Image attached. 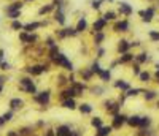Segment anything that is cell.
Segmentation results:
<instances>
[{
  "instance_id": "26",
  "label": "cell",
  "mask_w": 159,
  "mask_h": 136,
  "mask_svg": "<svg viewBox=\"0 0 159 136\" xmlns=\"http://www.w3.org/2000/svg\"><path fill=\"white\" fill-rule=\"evenodd\" d=\"M113 85H115V89H119L121 92H126V90L130 89V84H129L126 79H116V81L113 82Z\"/></svg>"
},
{
  "instance_id": "5",
  "label": "cell",
  "mask_w": 159,
  "mask_h": 136,
  "mask_svg": "<svg viewBox=\"0 0 159 136\" xmlns=\"http://www.w3.org/2000/svg\"><path fill=\"white\" fill-rule=\"evenodd\" d=\"M107 27H108V22H107V21L103 19L102 16H97V18L92 21V24H91V33L105 32V30H107Z\"/></svg>"
},
{
  "instance_id": "8",
  "label": "cell",
  "mask_w": 159,
  "mask_h": 136,
  "mask_svg": "<svg viewBox=\"0 0 159 136\" xmlns=\"http://www.w3.org/2000/svg\"><path fill=\"white\" fill-rule=\"evenodd\" d=\"M53 21L59 27H65L67 25V11H64V10H54V13H53Z\"/></svg>"
},
{
  "instance_id": "6",
  "label": "cell",
  "mask_w": 159,
  "mask_h": 136,
  "mask_svg": "<svg viewBox=\"0 0 159 136\" xmlns=\"http://www.w3.org/2000/svg\"><path fill=\"white\" fill-rule=\"evenodd\" d=\"M126 122H127V116L118 112V114H115L113 119H112V128L113 130H121V128L126 125Z\"/></svg>"
},
{
  "instance_id": "51",
  "label": "cell",
  "mask_w": 159,
  "mask_h": 136,
  "mask_svg": "<svg viewBox=\"0 0 159 136\" xmlns=\"http://www.w3.org/2000/svg\"><path fill=\"white\" fill-rule=\"evenodd\" d=\"M45 136H56V131H54V130H48Z\"/></svg>"
},
{
  "instance_id": "37",
  "label": "cell",
  "mask_w": 159,
  "mask_h": 136,
  "mask_svg": "<svg viewBox=\"0 0 159 136\" xmlns=\"http://www.w3.org/2000/svg\"><path fill=\"white\" fill-rule=\"evenodd\" d=\"M5 13H6V16L13 21L19 19V16H21V10H5Z\"/></svg>"
},
{
  "instance_id": "23",
  "label": "cell",
  "mask_w": 159,
  "mask_h": 136,
  "mask_svg": "<svg viewBox=\"0 0 159 136\" xmlns=\"http://www.w3.org/2000/svg\"><path fill=\"white\" fill-rule=\"evenodd\" d=\"M60 104H62V108L70 109V111L78 109V104H77V101H75V98H65V100H62V101H60Z\"/></svg>"
},
{
  "instance_id": "43",
  "label": "cell",
  "mask_w": 159,
  "mask_h": 136,
  "mask_svg": "<svg viewBox=\"0 0 159 136\" xmlns=\"http://www.w3.org/2000/svg\"><path fill=\"white\" fill-rule=\"evenodd\" d=\"M107 54V49L103 48V46H99V48H95V59H103Z\"/></svg>"
},
{
  "instance_id": "12",
  "label": "cell",
  "mask_w": 159,
  "mask_h": 136,
  "mask_svg": "<svg viewBox=\"0 0 159 136\" xmlns=\"http://www.w3.org/2000/svg\"><path fill=\"white\" fill-rule=\"evenodd\" d=\"M77 75L80 76V79L83 81V82H89L92 79V78L95 76L94 73H92V70L89 68V67H85V68H80L78 71H77Z\"/></svg>"
},
{
  "instance_id": "50",
  "label": "cell",
  "mask_w": 159,
  "mask_h": 136,
  "mask_svg": "<svg viewBox=\"0 0 159 136\" xmlns=\"http://www.w3.org/2000/svg\"><path fill=\"white\" fill-rule=\"evenodd\" d=\"M0 67H2V70H10V63L2 62V63H0Z\"/></svg>"
},
{
  "instance_id": "30",
  "label": "cell",
  "mask_w": 159,
  "mask_h": 136,
  "mask_svg": "<svg viewBox=\"0 0 159 136\" xmlns=\"http://www.w3.org/2000/svg\"><path fill=\"white\" fill-rule=\"evenodd\" d=\"M78 111L81 114H91L92 112V104L91 103H81V104H78Z\"/></svg>"
},
{
  "instance_id": "48",
  "label": "cell",
  "mask_w": 159,
  "mask_h": 136,
  "mask_svg": "<svg viewBox=\"0 0 159 136\" xmlns=\"http://www.w3.org/2000/svg\"><path fill=\"white\" fill-rule=\"evenodd\" d=\"M11 117H13V112H6V114H3V116L0 117V127H2L5 122H8V120H11Z\"/></svg>"
},
{
  "instance_id": "4",
  "label": "cell",
  "mask_w": 159,
  "mask_h": 136,
  "mask_svg": "<svg viewBox=\"0 0 159 136\" xmlns=\"http://www.w3.org/2000/svg\"><path fill=\"white\" fill-rule=\"evenodd\" d=\"M130 27H132V24H130V21L127 18H121L118 21H115L112 25L115 33H127V32H130Z\"/></svg>"
},
{
  "instance_id": "15",
  "label": "cell",
  "mask_w": 159,
  "mask_h": 136,
  "mask_svg": "<svg viewBox=\"0 0 159 136\" xmlns=\"http://www.w3.org/2000/svg\"><path fill=\"white\" fill-rule=\"evenodd\" d=\"M100 16H102L103 19H105L108 24H110V22L113 24L115 21H118V19H119V14H118V11H116V10H112V8L105 10V11H103V13L100 14Z\"/></svg>"
},
{
  "instance_id": "17",
  "label": "cell",
  "mask_w": 159,
  "mask_h": 136,
  "mask_svg": "<svg viewBox=\"0 0 159 136\" xmlns=\"http://www.w3.org/2000/svg\"><path fill=\"white\" fill-rule=\"evenodd\" d=\"M135 60V54L132 51H129L126 54H121L118 57V62H119V65H129V63H134Z\"/></svg>"
},
{
  "instance_id": "11",
  "label": "cell",
  "mask_w": 159,
  "mask_h": 136,
  "mask_svg": "<svg viewBox=\"0 0 159 136\" xmlns=\"http://www.w3.org/2000/svg\"><path fill=\"white\" fill-rule=\"evenodd\" d=\"M45 25H48V21H33V22L26 24L22 30H24V32H29V33H33L35 30H38V28L45 27Z\"/></svg>"
},
{
  "instance_id": "58",
  "label": "cell",
  "mask_w": 159,
  "mask_h": 136,
  "mask_svg": "<svg viewBox=\"0 0 159 136\" xmlns=\"http://www.w3.org/2000/svg\"><path fill=\"white\" fill-rule=\"evenodd\" d=\"M0 63H2V57H0Z\"/></svg>"
},
{
  "instance_id": "56",
  "label": "cell",
  "mask_w": 159,
  "mask_h": 136,
  "mask_svg": "<svg viewBox=\"0 0 159 136\" xmlns=\"http://www.w3.org/2000/svg\"><path fill=\"white\" fill-rule=\"evenodd\" d=\"M26 2H35V0H26Z\"/></svg>"
},
{
  "instance_id": "46",
  "label": "cell",
  "mask_w": 159,
  "mask_h": 136,
  "mask_svg": "<svg viewBox=\"0 0 159 136\" xmlns=\"http://www.w3.org/2000/svg\"><path fill=\"white\" fill-rule=\"evenodd\" d=\"M54 45H57V41H56V38H54V37H48V38L45 40V48H46V49L51 48V46H54Z\"/></svg>"
},
{
  "instance_id": "7",
  "label": "cell",
  "mask_w": 159,
  "mask_h": 136,
  "mask_svg": "<svg viewBox=\"0 0 159 136\" xmlns=\"http://www.w3.org/2000/svg\"><path fill=\"white\" fill-rule=\"evenodd\" d=\"M19 85L24 92H27V94H33V95L37 94V87H35V84H33V81L30 78H22V79L19 81Z\"/></svg>"
},
{
  "instance_id": "42",
  "label": "cell",
  "mask_w": 159,
  "mask_h": 136,
  "mask_svg": "<svg viewBox=\"0 0 159 136\" xmlns=\"http://www.w3.org/2000/svg\"><path fill=\"white\" fill-rule=\"evenodd\" d=\"M91 125L97 130V128H100V127H103V120H102V117H99V116H95V117H92L91 119Z\"/></svg>"
},
{
  "instance_id": "39",
  "label": "cell",
  "mask_w": 159,
  "mask_h": 136,
  "mask_svg": "<svg viewBox=\"0 0 159 136\" xmlns=\"http://www.w3.org/2000/svg\"><path fill=\"white\" fill-rule=\"evenodd\" d=\"M22 104H24V101L21 98H13L11 101H10L11 109H21V108H22Z\"/></svg>"
},
{
  "instance_id": "40",
  "label": "cell",
  "mask_w": 159,
  "mask_h": 136,
  "mask_svg": "<svg viewBox=\"0 0 159 136\" xmlns=\"http://www.w3.org/2000/svg\"><path fill=\"white\" fill-rule=\"evenodd\" d=\"M105 2H107V0H92V2L89 3V5H91V10H94V11H100L102 5L105 3Z\"/></svg>"
},
{
  "instance_id": "34",
  "label": "cell",
  "mask_w": 159,
  "mask_h": 136,
  "mask_svg": "<svg viewBox=\"0 0 159 136\" xmlns=\"http://www.w3.org/2000/svg\"><path fill=\"white\" fill-rule=\"evenodd\" d=\"M54 37L57 40H67V32H65V27H60L54 30Z\"/></svg>"
},
{
  "instance_id": "2",
  "label": "cell",
  "mask_w": 159,
  "mask_h": 136,
  "mask_svg": "<svg viewBox=\"0 0 159 136\" xmlns=\"http://www.w3.org/2000/svg\"><path fill=\"white\" fill-rule=\"evenodd\" d=\"M53 63H54V65H57V67H60V68H64L65 71H70V73H73V71H75L73 62L68 59V57H67L64 52H59V54L56 55V59L53 60Z\"/></svg>"
},
{
  "instance_id": "38",
  "label": "cell",
  "mask_w": 159,
  "mask_h": 136,
  "mask_svg": "<svg viewBox=\"0 0 159 136\" xmlns=\"http://www.w3.org/2000/svg\"><path fill=\"white\" fill-rule=\"evenodd\" d=\"M153 120H151L150 116H142V120H140V128H150Z\"/></svg>"
},
{
  "instance_id": "49",
  "label": "cell",
  "mask_w": 159,
  "mask_h": 136,
  "mask_svg": "<svg viewBox=\"0 0 159 136\" xmlns=\"http://www.w3.org/2000/svg\"><path fill=\"white\" fill-rule=\"evenodd\" d=\"M130 46H132V48H140L142 46V41L140 40H132V41H130Z\"/></svg>"
},
{
  "instance_id": "20",
  "label": "cell",
  "mask_w": 159,
  "mask_h": 136,
  "mask_svg": "<svg viewBox=\"0 0 159 136\" xmlns=\"http://www.w3.org/2000/svg\"><path fill=\"white\" fill-rule=\"evenodd\" d=\"M97 78H99V81L102 84H108L110 81H112V70H110V68H103L100 73L97 75Z\"/></svg>"
},
{
  "instance_id": "44",
  "label": "cell",
  "mask_w": 159,
  "mask_h": 136,
  "mask_svg": "<svg viewBox=\"0 0 159 136\" xmlns=\"http://www.w3.org/2000/svg\"><path fill=\"white\" fill-rule=\"evenodd\" d=\"M91 92H92V95H97V97H100V95H103V94H105V87H100V85H95V87H91Z\"/></svg>"
},
{
  "instance_id": "1",
  "label": "cell",
  "mask_w": 159,
  "mask_h": 136,
  "mask_svg": "<svg viewBox=\"0 0 159 136\" xmlns=\"http://www.w3.org/2000/svg\"><path fill=\"white\" fill-rule=\"evenodd\" d=\"M137 14H139V18L142 19L143 24H151L154 21V18L157 16V6L151 3V5L147 6V8L139 10V11H137Z\"/></svg>"
},
{
  "instance_id": "10",
  "label": "cell",
  "mask_w": 159,
  "mask_h": 136,
  "mask_svg": "<svg viewBox=\"0 0 159 136\" xmlns=\"http://www.w3.org/2000/svg\"><path fill=\"white\" fill-rule=\"evenodd\" d=\"M19 40L24 43V45H33V43L38 41V35L37 33H29V32H21L19 33Z\"/></svg>"
},
{
  "instance_id": "33",
  "label": "cell",
  "mask_w": 159,
  "mask_h": 136,
  "mask_svg": "<svg viewBox=\"0 0 159 136\" xmlns=\"http://www.w3.org/2000/svg\"><path fill=\"white\" fill-rule=\"evenodd\" d=\"M65 32H67V38H77L80 35L77 32V28H75V25H65Z\"/></svg>"
},
{
  "instance_id": "16",
  "label": "cell",
  "mask_w": 159,
  "mask_h": 136,
  "mask_svg": "<svg viewBox=\"0 0 159 136\" xmlns=\"http://www.w3.org/2000/svg\"><path fill=\"white\" fill-rule=\"evenodd\" d=\"M26 70H27V73L32 75V76H40L50 68H48V65H32V67H27Z\"/></svg>"
},
{
  "instance_id": "27",
  "label": "cell",
  "mask_w": 159,
  "mask_h": 136,
  "mask_svg": "<svg viewBox=\"0 0 159 136\" xmlns=\"http://www.w3.org/2000/svg\"><path fill=\"white\" fill-rule=\"evenodd\" d=\"M113 131L112 125H103L100 128H97V131H95V136H110Z\"/></svg>"
},
{
  "instance_id": "32",
  "label": "cell",
  "mask_w": 159,
  "mask_h": 136,
  "mask_svg": "<svg viewBox=\"0 0 159 136\" xmlns=\"http://www.w3.org/2000/svg\"><path fill=\"white\" fill-rule=\"evenodd\" d=\"M143 98L147 101H153V100L157 98V92L156 90H143Z\"/></svg>"
},
{
  "instance_id": "9",
  "label": "cell",
  "mask_w": 159,
  "mask_h": 136,
  "mask_svg": "<svg viewBox=\"0 0 159 136\" xmlns=\"http://www.w3.org/2000/svg\"><path fill=\"white\" fill-rule=\"evenodd\" d=\"M130 49H132V46H130V41L127 38H119L118 43H116V52H118L119 55L129 52Z\"/></svg>"
},
{
  "instance_id": "31",
  "label": "cell",
  "mask_w": 159,
  "mask_h": 136,
  "mask_svg": "<svg viewBox=\"0 0 159 136\" xmlns=\"http://www.w3.org/2000/svg\"><path fill=\"white\" fill-rule=\"evenodd\" d=\"M151 73L150 71H142V73L139 75V81L142 82V84H148V82H151Z\"/></svg>"
},
{
  "instance_id": "22",
  "label": "cell",
  "mask_w": 159,
  "mask_h": 136,
  "mask_svg": "<svg viewBox=\"0 0 159 136\" xmlns=\"http://www.w3.org/2000/svg\"><path fill=\"white\" fill-rule=\"evenodd\" d=\"M72 89L75 90L77 97H81V95L86 92V89H88V87H86V84L83 82V81H77V82H73V84H72Z\"/></svg>"
},
{
  "instance_id": "47",
  "label": "cell",
  "mask_w": 159,
  "mask_h": 136,
  "mask_svg": "<svg viewBox=\"0 0 159 136\" xmlns=\"http://www.w3.org/2000/svg\"><path fill=\"white\" fill-rule=\"evenodd\" d=\"M142 73V65H139V63H132V75L134 76H137V78H139V75Z\"/></svg>"
},
{
  "instance_id": "21",
  "label": "cell",
  "mask_w": 159,
  "mask_h": 136,
  "mask_svg": "<svg viewBox=\"0 0 159 136\" xmlns=\"http://www.w3.org/2000/svg\"><path fill=\"white\" fill-rule=\"evenodd\" d=\"M54 131H56V136H73V130L68 125H59Z\"/></svg>"
},
{
  "instance_id": "13",
  "label": "cell",
  "mask_w": 159,
  "mask_h": 136,
  "mask_svg": "<svg viewBox=\"0 0 159 136\" xmlns=\"http://www.w3.org/2000/svg\"><path fill=\"white\" fill-rule=\"evenodd\" d=\"M75 28H77V32L81 35V33H85L89 30V21L86 16H80L78 21H77V24H75Z\"/></svg>"
},
{
  "instance_id": "52",
  "label": "cell",
  "mask_w": 159,
  "mask_h": 136,
  "mask_svg": "<svg viewBox=\"0 0 159 136\" xmlns=\"http://www.w3.org/2000/svg\"><path fill=\"white\" fill-rule=\"evenodd\" d=\"M154 81L159 84V70H156V73H154Z\"/></svg>"
},
{
  "instance_id": "24",
  "label": "cell",
  "mask_w": 159,
  "mask_h": 136,
  "mask_svg": "<svg viewBox=\"0 0 159 136\" xmlns=\"http://www.w3.org/2000/svg\"><path fill=\"white\" fill-rule=\"evenodd\" d=\"M140 120H142V116H137V114H134V116H127V125L132 127V128H140Z\"/></svg>"
},
{
  "instance_id": "41",
  "label": "cell",
  "mask_w": 159,
  "mask_h": 136,
  "mask_svg": "<svg viewBox=\"0 0 159 136\" xmlns=\"http://www.w3.org/2000/svg\"><path fill=\"white\" fill-rule=\"evenodd\" d=\"M22 6H24L22 2H19V0H13V2L6 6V10H22Z\"/></svg>"
},
{
  "instance_id": "28",
  "label": "cell",
  "mask_w": 159,
  "mask_h": 136,
  "mask_svg": "<svg viewBox=\"0 0 159 136\" xmlns=\"http://www.w3.org/2000/svg\"><path fill=\"white\" fill-rule=\"evenodd\" d=\"M59 52H60V51H59V46H57V45H54V46H51V48H48L46 55H48V59L53 62L54 59H56V55H57Z\"/></svg>"
},
{
  "instance_id": "25",
  "label": "cell",
  "mask_w": 159,
  "mask_h": 136,
  "mask_svg": "<svg viewBox=\"0 0 159 136\" xmlns=\"http://www.w3.org/2000/svg\"><path fill=\"white\" fill-rule=\"evenodd\" d=\"M51 13H54V5L53 3L41 5L38 8V16H46V14H51Z\"/></svg>"
},
{
  "instance_id": "3",
  "label": "cell",
  "mask_w": 159,
  "mask_h": 136,
  "mask_svg": "<svg viewBox=\"0 0 159 136\" xmlns=\"http://www.w3.org/2000/svg\"><path fill=\"white\" fill-rule=\"evenodd\" d=\"M116 11H118L119 16L129 19L134 14V6L129 2H126V0H118V2H116Z\"/></svg>"
},
{
  "instance_id": "53",
  "label": "cell",
  "mask_w": 159,
  "mask_h": 136,
  "mask_svg": "<svg viewBox=\"0 0 159 136\" xmlns=\"http://www.w3.org/2000/svg\"><path fill=\"white\" fill-rule=\"evenodd\" d=\"M18 134H19V133H16V131H10V133H8V136H18Z\"/></svg>"
},
{
  "instance_id": "55",
  "label": "cell",
  "mask_w": 159,
  "mask_h": 136,
  "mask_svg": "<svg viewBox=\"0 0 159 136\" xmlns=\"http://www.w3.org/2000/svg\"><path fill=\"white\" fill-rule=\"evenodd\" d=\"M154 68H156V70H159V63H156V65H154Z\"/></svg>"
},
{
  "instance_id": "19",
  "label": "cell",
  "mask_w": 159,
  "mask_h": 136,
  "mask_svg": "<svg viewBox=\"0 0 159 136\" xmlns=\"http://www.w3.org/2000/svg\"><path fill=\"white\" fill-rule=\"evenodd\" d=\"M151 60V55L147 52V51H140L139 54H135V63H139V65H145V63H148Z\"/></svg>"
},
{
  "instance_id": "14",
  "label": "cell",
  "mask_w": 159,
  "mask_h": 136,
  "mask_svg": "<svg viewBox=\"0 0 159 136\" xmlns=\"http://www.w3.org/2000/svg\"><path fill=\"white\" fill-rule=\"evenodd\" d=\"M51 100V92L50 90H43V92H38V94H35V101L41 106H46L48 103H50Z\"/></svg>"
},
{
  "instance_id": "36",
  "label": "cell",
  "mask_w": 159,
  "mask_h": 136,
  "mask_svg": "<svg viewBox=\"0 0 159 136\" xmlns=\"http://www.w3.org/2000/svg\"><path fill=\"white\" fill-rule=\"evenodd\" d=\"M148 38L151 43H159V30L157 28H153V30L148 32Z\"/></svg>"
},
{
  "instance_id": "45",
  "label": "cell",
  "mask_w": 159,
  "mask_h": 136,
  "mask_svg": "<svg viewBox=\"0 0 159 136\" xmlns=\"http://www.w3.org/2000/svg\"><path fill=\"white\" fill-rule=\"evenodd\" d=\"M11 28H13V30H22L24 24L21 22L19 19H16V21H13V22H11Z\"/></svg>"
},
{
  "instance_id": "54",
  "label": "cell",
  "mask_w": 159,
  "mask_h": 136,
  "mask_svg": "<svg viewBox=\"0 0 159 136\" xmlns=\"http://www.w3.org/2000/svg\"><path fill=\"white\" fill-rule=\"evenodd\" d=\"M3 90V84H0V92H2Z\"/></svg>"
},
{
  "instance_id": "29",
  "label": "cell",
  "mask_w": 159,
  "mask_h": 136,
  "mask_svg": "<svg viewBox=\"0 0 159 136\" xmlns=\"http://www.w3.org/2000/svg\"><path fill=\"white\" fill-rule=\"evenodd\" d=\"M89 68L92 70V73H94L95 76H97V75L100 73V71L103 70V68L100 67V62H99V59H94V60H92V63L89 65Z\"/></svg>"
},
{
  "instance_id": "35",
  "label": "cell",
  "mask_w": 159,
  "mask_h": 136,
  "mask_svg": "<svg viewBox=\"0 0 159 136\" xmlns=\"http://www.w3.org/2000/svg\"><path fill=\"white\" fill-rule=\"evenodd\" d=\"M124 94H126V97H127V98H130V97H137L139 94H143V90H142V89H139V87H130L129 90L124 92Z\"/></svg>"
},
{
  "instance_id": "18",
  "label": "cell",
  "mask_w": 159,
  "mask_h": 136,
  "mask_svg": "<svg viewBox=\"0 0 159 136\" xmlns=\"http://www.w3.org/2000/svg\"><path fill=\"white\" fill-rule=\"evenodd\" d=\"M105 40H107V33H105V32H97V33H92V45H94V48L102 46Z\"/></svg>"
},
{
  "instance_id": "57",
  "label": "cell",
  "mask_w": 159,
  "mask_h": 136,
  "mask_svg": "<svg viewBox=\"0 0 159 136\" xmlns=\"http://www.w3.org/2000/svg\"><path fill=\"white\" fill-rule=\"evenodd\" d=\"M148 2H150V3H153V2H154V0H148Z\"/></svg>"
}]
</instances>
